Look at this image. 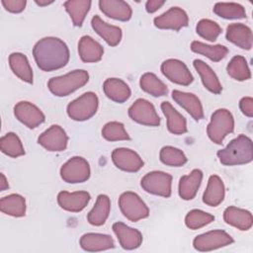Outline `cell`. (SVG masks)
<instances>
[{
    "instance_id": "obj_1",
    "label": "cell",
    "mask_w": 253,
    "mask_h": 253,
    "mask_svg": "<svg viewBox=\"0 0 253 253\" xmlns=\"http://www.w3.org/2000/svg\"><path fill=\"white\" fill-rule=\"evenodd\" d=\"M33 55L38 67L48 72L64 67L69 61L70 52L67 44L59 38L45 37L36 42Z\"/></svg>"
},
{
    "instance_id": "obj_2",
    "label": "cell",
    "mask_w": 253,
    "mask_h": 253,
    "mask_svg": "<svg viewBox=\"0 0 253 253\" xmlns=\"http://www.w3.org/2000/svg\"><path fill=\"white\" fill-rule=\"evenodd\" d=\"M216 154L219 162L225 166L247 164L253 159V142L247 135L239 134Z\"/></svg>"
},
{
    "instance_id": "obj_3",
    "label": "cell",
    "mask_w": 253,
    "mask_h": 253,
    "mask_svg": "<svg viewBox=\"0 0 253 253\" xmlns=\"http://www.w3.org/2000/svg\"><path fill=\"white\" fill-rule=\"evenodd\" d=\"M89 81V74L84 69H76L61 76L51 77L47 82L48 90L57 97L68 96Z\"/></svg>"
},
{
    "instance_id": "obj_4",
    "label": "cell",
    "mask_w": 253,
    "mask_h": 253,
    "mask_svg": "<svg viewBox=\"0 0 253 253\" xmlns=\"http://www.w3.org/2000/svg\"><path fill=\"white\" fill-rule=\"evenodd\" d=\"M234 129V119L232 114L226 109L215 110L211 117V122L207 126L209 138L215 144H221L224 137Z\"/></svg>"
},
{
    "instance_id": "obj_5",
    "label": "cell",
    "mask_w": 253,
    "mask_h": 253,
    "mask_svg": "<svg viewBox=\"0 0 253 253\" xmlns=\"http://www.w3.org/2000/svg\"><path fill=\"white\" fill-rule=\"evenodd\" d=\"M99 106L98 96L94 92H86L71 101L66 108L68 117L77 122L91 119L97 112Z\"/></svg>"
},
{
    "instance_id": "obj_6",
    "label": "cell",
    "mask_w": 253,
    "mask_h": 253,
    "mask_svg": "<svg viewBox=\"0 0 253 253\" xmlns=\"http://www.w3.org/2000/svg\"><path fill=\"white\" fill-rule=\"evenodd\" d=\"M119 207L128 220L136 222L149 215V209L142 199L134 192H124L119 198Z\"/></svg>"
},
{
    "instance_id": "obj_7",
    "label": "cell",
    "mask_w": 253,
    "mask_h": 253,
    "mask_svg": "<svg viewBox=\"0 0 253 253\" xmlns=\"http://www.w3.org/2000/svg\"><path fill=\"white\" fill-rule=\"evenodd\" d=\"M140 186L149 194L169 198L172 192V176L163 171H151L141 178Z\"/></svg>"
},
{
    "instance_id": "obj_8",
    "label": "cell",
    "mask_w": 253,
    "mask_h": 253,
    "mask_svg": "<svg viewBox=\"0 0 253 253\" xmlns=\"http://www.w3.org/2000/svg\"><path fill=\"white\" fill-rule=\"evenodd\" d=\"M90 165L81 156L71 157L60 168L61 179L69 184L83 183L90 178Z\"/></svg>"
},
{
    "instance_id": "obj_9",
    "label": "cell",
    "mask_w": 253,
    "mask_h": 253,
    "mask_svg": "<svg viewBox=\"0 0 253 253\" xmlns=\"http://www.w3.org/2000/svg\"><path fill=\"white\" fill-rule=\"evenodd\" d=\"M233 241L231 235L226 231L215 229L197 235L193 240V246L198 251L208 252L230 245Z\"/></svg>"
},
{
    "instance_id": "obj_10",
    "label": "cell",
    "mask_w": 253,
    "mask_h": 253,
    "mask_svg": "<svg viewBox=\"0 0 253 253\" xmlns=\"http://www.w3.org/2000/svg\"><path fill=\"white\" fill-rule=\"evenodd\" d=\"M129 118L137 124L147 126H158L160 118L154 106L145 99L139 98L128 108Z\"/></svg>"
},
{
    "instance_id": "obj_11",
    "label": "cell",
    "mask_w": 253,
    "mask_h": 253,
    "mask_svg": "<svg viewBox=\"0 0 253 253\" xmlns=\"http://www.w3.org/2000/svg\"><path fill=\"white\" fill-rule=\"evenodd\" d=\"M160 69L162 74L173 83L188 86L194 81V77L187 65L179 59L169 58L164 60Z\"/></svg>"
},
{
    "instance_id": "obj_12",
    "label": "cell",
    "mask_w": 253,
    "mask_h": 253,
    "mask_svg": "<svg viewBox=\"0 0 253 253\" xmlns=\"http://www.w3.org/2000/svg\"><path fill=\"white\" fill-rule=\"evenodd\" d=\"M38 142L47 151L59 152L66 149L68 135L60 126L52 125L40 134Z\"/></svg>"
},
{
    "instance_id": "obj_13",
    "label": "cell",
    "mask_w": 253,
    "mask_h": 253,
    "mask_svg": "<svg viewBox=\"0 0 253 253\" xmlns=\"http://www.w3.org/2000/svg\"><path fill=\"white\" fill-rule=\"evenodd\" d=\"M154 26L162 30L179 31L189 24V17L185 10L180 7H171L163 14L157 16L153 20Z\"/></svg>"
},
{
    "instance_id": "obj_14",
    "label": "cell",
    "mask_w": 253,
    "mask_h": 253,
    "mask_svg": "<svg viewBox=\"0 0 253 253\" xmlns=\"http://www.w3.org/2000/svg\"><path fill=\"white\" fill-rule=\"evenodd\" d=\"M14 115L19 122L29 128H36L45 120L43 113L36 105L28 101L17 103L14 106Z\"/></svg>"
},
{
    "instance_id": "obj_15",
    "label": "cell",
    "mask_w": 253,
    "mask_h": 253,
    "mask_svg": "<svg viewBox=\"0 0 253 253\" xmlns=\"http://www.w3.org/2000/svg\"><path fill=\"white\" fill-rule=\"evenodd\" d=\"M112 161L115 166L126 172H137L143 167V160L132 149L119 147L112 152Z\"/></svg>"
},
{
    "instance_id": "obj_16",
    "label": "cell",
    "mask_w": 253,
    "mask_h": 253,
    "mask_svg": "<svg viewBox=\"0 0 253 253\" xmlns=\"http://www.w3.org/2000/svg\"><path fill=\"white\" fill-rule=\"evenodd\" d=\"M91 196L86 191L67 192L61 191L57 195V203L59 207L67 211L79 212L83 211L90 202Z\"/></svg>"
},
{
    "instance_id": "obj_17",
    "label": "cell",
    "mask_w": 253,
    "mask_h": 253,
    "mask_svg": "<svg viewBox=\"0 0 253 253\" xmlns=\"http://www.w3.org/2000/svg\"><path fill=\"white\" fill-rule=\"evenodd\" d=\"M113 231L115 232L120 245L126 250H133L138 248L142 243V234L136 228H132L124 222L118 221L113 224Z\"/></svg>"
},
{
    "instance_id": "obj_18",
    "label": "cell",
    "mask_w": 253,
    "mask_h": 253,
    "mask_svg": "<svg viewBox=\"0 0 253 253\" xmlns=\"http://www.w3.org/2000/svg\"><path fill=\"white\" fill-rule=\"evenodd\" d=\"M225 38L242 49L249 50L253 44V35L251 29L242 23H232L226 27Z\"/></svg>"
},
{
    "instance_id": "obj_19",
    "label": "cell",
    "mask_w": 253,
    "mask_h": 253,
    "mask_svg": "<svg viewBox=\"0 0 253 253\" xmlns=\"http://www.w3.org/2000/svg\"><path fill=\"white\" fill-rule=\"evenodd\" d=\"M173 100L187 111L194 120L200 121L204 119V109L200 99L193 93L183 92L180 90L172 91Z\"/></svg>"
},
{
    "instance_id": "obj_20",
    "label": "cell",
    "mask_w": 253,
    "mask_h": 253,
    "mask_svg": "<svg viewBox=\"0 0 253 253\" xmlns=\"http://www.w3.org/2000/svg\"><path fill=\"white\" fill-rule=\"evenodd\" d=\"M79 244L84 251L98 252L113 249L115 247L114 239L109 234L88 232L80 237Z\"/></svg>"
},
{
    "instance_id": "obj_21",
    "label": "cell",
    "mask_w": 253,
    "mask_h": 253,
    "mask_svg": "<svg viewBox=\"0 0 253 253\" xmlns=\"http://www.w3.org/2000/svg\"><path fill=\"white\" fill-rule=\"evenodd\" d=\"M101 12L109 18L119 21H128L131 18L132 10L128 3L123 0H100Z\"/></svg>"
},
{
    "instance_id": "obj_22",
    "label": "cell",
    "mask_w": 253,
    "mask_h": 253,
    "mask_svg": "<svg viewBox=\"0 0 253 253\" xmlns=\"http://www.w3.org/2000/svg\"><path fill=\"white\" fill-rule=\"evenodd\" d=\"M91 26L93 30L110 45H118L123 37L122 29L118 26H113L103 21L100 16L95 15L91 20Z\"/></svg>"
},
{
    "instance_id": "obj_23",
    "label": "cell",
    "mask_w": 253,
    "mask_h": 253,
    "mask_svg": "<svg viewBox=\"0 0 253 253\" xmlns=\"http://www.w3.org/2000/svg\"><path fill=\"white\" fill-rule=\"evenodd\" d=\"M223 219L227 224L242 231L249 230L253 225L252 213L247 210L234 206H230L224 210Z\"/></svg>"
},
{
    "instance_id": "obj_24",
    "label": "cell",
    "mask_w": 253,
    "mask_h": 253,
    "mask_svg": "<svg viewBox=\"0 0 253 253\" xmlns=\"http://www.w3.org/2000/svg\"><path fill=\"white\" fill-rule=\"evenodd\" d=\"M78 53L83 62H98L103 57L104 48L92 37L83 36L78 42Z\"/></svg>"
},
{
    "instance_id": "obj_25",
    "label": "cell",
    "mask_w": 253,
    "mask_h": 253,
    "mask_svg": "<svg viewBox=\"0 0 253 253\" xmlns=\"http://www.w3.org/2000/svg\"><path fill=\"white\" fill-rule=\"evenodd\" d=\"M203 180V172L200 169H194L190 174L182 176L179 180L178 193L181 199L185 201L193 200L201 186Z\"/></svg>"
},
{
    "instance_id": "obj_26",
    "label": "cell",
    "mask_w": 253,
    "mask_h": 253,
    "mask_svg": "<svg viewBox=\"0 0 253 253\" xmlns=\"http://www.w3.org/2000/svg\"><path fill=\"white\" fill-rule=\"evenodd\" d=\"M103 91L110 100L120 104L127 101L131 95L128 85L119 78L106 79L103 83Z\"/></svg>"
},
{
    "instance_id": "obj_27",
    "label": "cell",
    "mask_w": 253,
    "mask_h": 253,
    "mask_svg": "<svg viewBox=\"0 0 253 253\" xmlns=\"http://www.w3.org/2000/svg\"><path fill=\"white\" fill-rule=\"evenodd\" d=\"M160 107L166 118L167 128L171 133L179 135L188 131L186 119L169 102H162Z\"/></svg>"
},
{
    "instance_id": "obj_28",
    "label": "cell",
    "mask_w": 253,
    "mask_h": 253,
    "mask_svg": "<svg viewBox=\"0 0 253 253\" xmlns=\"http://www.w3.org/2000/svg\"><path fill=\"white\" fill-rule=\"evenodd\" d=\"M225 196V187L221 178L217 175H211L209 178L207 188L203 195V202L210 207L220 205Z\"/></svg>"
},
{
    "instance_id": "obj_29",
    "label": "cell",
    "mask_w": 253,
    "mask_h": 253,
    "mask_svg": "<svg viewBox=\"0 0 253 253\" xmlns=\"http://www.w3.org/2000/svg\"><path fill=\"white\" fill-rule=\"evenodd\" d=\"M193 65L197 72L199 73L203 85L206 89L213 94H219L222 91V86L216 76L215 72L211 69V67L201 59H195Z\"/></svg>"
},
{
    "instance_id": "obj_30",
    "label": "cell",
    "mask_w": 253,
    "mask_h": 253,
    "mask_svg": "<svg viewBox=\"0 0 253 253\" xmlns=\"http://www.w3.org/2000/svg\"><path fill=\"white\" fill-rule=\"evenodd\" d=\"M111 211V201L107 195L101 194L97 197L96 203L87 214V220L94 226L103 225L109 217Z\"/></svg>"
},
{
    "instance_id": "obj_31",
    "label": "cell",
    "mask_w": 253,
    "mask_h": 253,
    "mask_svg": "<svg viewBox=\"0 0 253 253\" xmlns=\"http://www.w3.org/2000/svg\"><path fill=\"white\" fill-rule=\"evenodd\" d=\"M9 65L17 77L29 84L33 83V70L28 57L24 53L12 52L9 55Z\"/></svg>"
},
{
    "instance_id": "obj_32",
    "label": "cell",
    "mask_w": 253,
    "mask_h": 253,
    "mask_svg": "<svg viewBox=\"0 0 253 253\" xmlns=\"http://www.w3.org/2000/svg\"><path fill=\"white\" fill-rule=\"evenodd\" d=\"M0 210L3 213L22 217L26 214V200L19 194H11L0 200Z\"/></svg>"
},
{
    "instance_id": "obj_33",
    "label": "cell",
    "mask_w": 253,
    "mask_h": 253,
    "mask_svg": "<svg viewBox=\"0 0 253 253\" xmlns=\"http://www.w3.org/2000/svg\"><path fill=\"white\" fill-rule=\"evenodd\" d=\"M191 50L195 53L202 54L214 62L220 61L228 53V48L224 45H221V44L211 45L199 41L192 42Z\"/></svg>"
},
{
    "instance_id": "obj_34",
    "label": "cell",
    "mask_w": 253,
    "mask_h": 253,
    "mask_svg": "<svg viewBox=\"0 0 253 253\" xmlns=\"http://www.w3.org/2000/svg\"><path fill=\"white\" fill-rule=\"evenodd\" d=\"M91 4L90 0H68L63 3V6L69 14L73 25L81 27L91 8Z\"/></svg>"
},
{
    "instance_id": "obj_35",
    "label": "cell",
    "mask_w": 253,
    "mask_h": 253,
    "mask_svg": "<svg viewBox=\"0 0 253 253\" xmlns=\"http://www.w3.org/2000/svg\"><path fill=\"white\" fill-rule=\"evenodd\" d=\"M139 86L142 91L153 97L165 96L168 93L167 86L152 72H146L139 79Z\"/></svg>"
},
{
    "instance_id": "obj_36",
    "label": "cell",
    "mask_w": 253,
    "mask_h": 253,
    "mask_svg": "<svg viewBox=\"0 0 253 253\" xmlns=\"http://www.w3.org/2000/svg\"><path fill=\"white\" fill-rule=\"evenodd\" d=\"M0 149L4 154L12 158L25 154L23 143L15 132H7L0 138Z\"/></svg>"
},
{
    "instance_id": "obj_37",
    "label": "cell",
    "mask_w": 253,
    "mask_h": 253,
    "mask_svg": "<svg viewBox=\"0 0 253 253\" xmlns=\"http://www.w3.org/2000/svg\"><path fill=\"white\" fill-rule=\"evenodd\" d=\"M213 13L223 19L246 18L245 8L235 2H217L213 6Z\"/></svg>"
},
{
    "instance_id": "obj_38",
    "label": "cell",
    "mask_w": 253,
    "mask_h": 253,
    "mask_svg": "<svg viewBox=\"0 0 253 253\" xmlns=\"http://www.w3.org/2000/svg\"><path fill=\"white\" fill-rule=\"evenodd\" d=\"M226 71L231 78L237 81H245L251 78L247 60L242 55L233 56L226 66Z\"/></svg>"
},
{
    "instance_id": "obj_39",
    "label": "cell",
    "mask_w": 253,
    "mask_h": 253,
    "mask_svg": "<svg viewBox=\"0 0 253 253\" xmlns=\"http://www.w3.org/2000/svg\"><path fill=\"white\" fill-rule=\"evenodd\" d=\"M159 157H160V161L163 164L168 166H173V167L183 166L188 161L187 156L181 149L171 145L163 146L160 150Z\"/></svg>"
},
{
    "instance_id": "obj_40",
    "label": "cell",
    "mask_w": 253,
    "mask_h": 253,
    "mask_svg": "<svg viewBox=\"0 0 253 253\" xmlns=\"http://www.w3.org/2000/svg\"><path fill=\"white\" fill-rule=\"evenodd\" d=\"M214 220V216L201 210H192L185 216V224L192 230L200 229Z\"/></svg>"
},
{
    "instance_id": "obj_41",
    "label": "cell",
    "mask_w": 253,
    "mask_h": 253,
    "mask_svg": "<svg viewBox=\"0 0 253 253\" xmlns=\"http://www.w3.org/2000/svg\"><path fill=\"white\" fill-rule=\"evenodd\" d=\"M196 32L201 38L209 42H215L222 30L216 22L210 19H202L196 26Z\"/></svg>"
},
{
    "instance_id": "obj_42",
    "label": "cell",
    "mask_w": 253,
    "mask_h": 253,
    "mask_svg": "<svg viewBox=\"0 0 253 253\" xmlns=\"http://www.w3.org/2000/svg\"><path fill=\"white\" fill-rule=\"evenodd\" d=\"M102 136L108 141H119L130 139L124 124L120 122H109L102 128Z\"/></svg>"
},
{
    "instance_id": "obj_43",
    "label": "cell",
    "mask_w": 253,
    "mask_h": 253,
    "mask_svg": "<svg viewBox=\"0 0 253 253\" xmlns=\"http://www.w3.org/2000/svg\"><path fill=\"white\" fill-rule=\"evenodd\" d=\"M1 3L4 8L11 13H20L24 11L27 5L26 0H2Z\"/></svg>"
},
{
    "instance_id": "obj_44",
    "label": "cell",
    "mask_w": 253,
    "mask_h": 253,
    "mask_svg": "<svg viewBox=\"0 0 253 253\" xmlns=\"http://www.w3.org/2000/svg\"><path fill=\"white\" fill-rule=\"evenodd\" d=\"M239 108L242 114L246 117H253V99L251 97H243L239 101Z\"/></svg>"
},
{
    "instance_id": "obj_45",
    "label": "cell",
    "mask_w": 253,
    "mask_h": 253,
    "mask_svg": "<svg viewBox=\"0 0 253 253\" xmlns=\"http://www.w3.org/2000/svg\"><path fill=\"white\" fill-rule=\"evenodd\" d=\"M165 4L164 0H148L145 3V10L148 13H154Z\"/></svg>"
},
{
    "instance_id": "obj_46",
    "label": "cell",
    "mask_w": 253,
    "mask_h": 253,
    "mask_svg": "<svg viewBox=\"0 0 253 253\" xmlns=\"http://www.w3.org/2000/svg\"><path fill=\"white\" fill-rule=\"evenodd\" d=\"M9 188V184L7 182V179L3 173L0 174V190L5 191Z\"/></svg>"
},
{
    "instance_id": "obj_47",
    "label": "cell",
    "mask_w": 253,
    "mask_h": 253,
    "mask_svg": "<svg viewBox=\"0 0 253 253\" xmlns=\"http://www.w3.org/2000/svg\"><path fill=\"white\" fill-rule=\"evenodd\" d=\"M36 2V4L37 5H39V6H42V7H43V6H47V5H49V4H52L53 3V1H35Z\"/></svg>"
}]
</instances>
